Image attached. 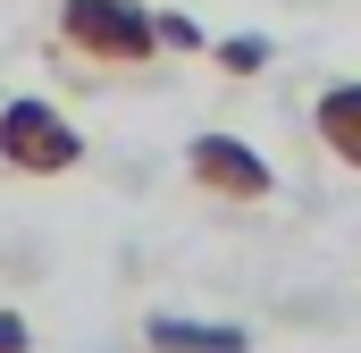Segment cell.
<instances>
[{"mask_svg": "<svg viewBox=\"0 0 361 353\" xmlns=\"http://www.w3.org/2000/svg\"><path fill=\"white\" fill-rule=\"evenodd\" d=\"M169 51H160V25H152V0H59L51 8V68L59 76H85V85H135L152 76Z\"/></svg>", "mask_w": 361, "mask_h": 353, "instance_id": "6da1fadb", "label": "cell"}, {"mask_svg": "<svg viewBox=\"0 0 361 353\" xmlns=\"http://www.w3.org/2000/svg\"><path fill=\"white\" fill-rule=\"evenodd\" d=\"M0 169H8V176H68V169H85V135H76V118L51 109L42 92L0 101Z\"/></svg>", "mask_w": 361, "mask_h": 353, "instance_id": "7a4b0ae2", "label": "cell"}, {"mask_svg": "<svg viewBox=\"0 0 361 353\" xmlns=\"http://www.w3.org/2000/svg\"><path fill=\"white\" fill-rule=\"evenodd\" d=\"M185 185H193L202 202H227V210H261V202L277 193L269 160H261L244 135H227V126H210V135L185 143Z\"/></svg>", "mask_w": 361, "mask_h": 353, "instance_id": "3957f363", "label": "cell"}, {"mask_svg": "<svg viewBox=\"0 0 361 353\" xmlns=\"http://www.w3.org/2000/svg\"><path fill=\"white\" fill-rule=\"evenodd\" d=\"M311 135H319V152L336 160V169L361 176V85L345 76V85H319V101H311Z\"/></svg>", "mask_w": 361, "mask_h": 353, "instance_id": "277c9868", "label": "cell"}, {"mask_svg": "<svg viewBox=\"0 0 361 353\" xmlns=\"http://www.w3.org/2000/svg\"><path fill=\"white\" fill-rule=\"evenodd\" d=\"M143 353H252V337L235 320H177V311H152L143 320Z\"/></svg>", "mask_w": 361, "mask_h": 353, "instance_id": "5b68a950", "label": "cell"}, {"mask_svg": "<svg viewBox=\"0 0 361 353\" xmlns=\"http://www.w3.org/2000/svg\"><path fill=\"white\" fill-rule=\"evenodd\" d=\"M210 59H219L227 76H261V68H269V42H261V34H227V42H210Z\"/></svg>", "mask_w": 361, "mask_h": 353, "instance_id": "8992f818", "label": "cell"}, {"mask_svg": "<svg viewBox=\"0 0 361 353\" xmlns=\"http://www.w3.org/2000/svg\"><path fill=\"white\" fill-rule=\"evenodd\" d=\"M152 25H160V51H185V59H193V51H210V42H202V25H193L185 8H152Z\"/></svg>", "mask_w": 361, "mask_h": 353, "instance_id": "52a82bcc", "label": "cell"}, {"mask_svg": "<svg viewBox=\"0 0 361 353\" xmlns=\"http://www.w3.org/2000/svg\"><path fill=\"white\" fill-rule=\"evenodd\" d=\"M0 353H34V328H25V311H0Z\"/></svg>", "mask_w": 361, "mask_h": 353, "instance_id": "ba28073f", "label": "cell"}]
</instances>
